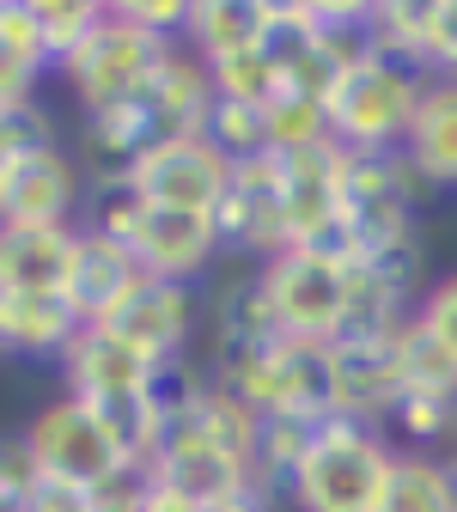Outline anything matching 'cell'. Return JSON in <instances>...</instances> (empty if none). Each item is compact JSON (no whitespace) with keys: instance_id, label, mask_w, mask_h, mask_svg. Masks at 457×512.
<instances>
[{"instance_id":"obj_35","label":"cell","mask_w":457,"mask_h":512,"mask_svg":"<svg viewBox=\"0 0 457 512\" xmlns=\"http://www.w3.org/2000/svg\"><path fill=\"white\" fill-rule=\"evenodd\" d=\"M202 512H275L256 488H244V494H226V500H214V506H202Z\"/></svg>"},{"instance_id":"obj_29","label":"cell","mask_w":457,"mask_h":512,"mask_svg":"<svg viewBox=\"0 0 457 512\" xmlns=\"http://www.w3.org/2000/svg\"><path fill=\"white\" fill-rule=\"evenodd\" d=\"M421 68L433 80H457V0H433L427 43H421Z\"/></svg>"},{"instance_id":"obj_27","label":"cell","mask_w":457,"mask_h":512,"mask_svg":"<svg viewBox=\"0 0 457 512\" xmlns=\"http://www.w3.org/2000/svg\"><path fill=\"white\" fill-rule=\"evenodd\" d=\"M0 43H7L13 55L37 61V68L49 74V43H43V25H37V0H0Z\"/></svg>"},{"instance_id":"obj_16","label":"cell","mask_w":457,"mask_h":512,"mask_svg":"<svg viewBox=\"0 0 457 512\" xmlns=\"http://www.w3.org/2000/svg\"><path fill=\"white\" fill-rule=\"evenodd\" d=\"M141 281H147V269L128 244H116L104 232H80L74 269H68V305L80 311V324H104Z\"/></svg>"},{"instance_id":"obj_23","label":"cell","mask_w":457,"mask_h":512,"mask_svg":"<svg viewBox=\"0 0 457 512\" xmlns=\"http://www.w3.org/2000/svg\"><path fill=\"white\" fill-rule=\"evenodd\" d=\"M110 13V0H37V25H43V43H49V61L61 68Z\"/></svg>"},{"instance_id":"obj_7","label":"cell","mask_w":457,"mask_h":512,"mask_svg":"<svg viewBox=\"0 0 457 512\" xmlns=\"http://www.w3.org/2000/svg\"><path fill=\"white\" fill-rule=\"evenodd\" d=\"M202 324H208V293L189 287V281H159V275H147L135 293L104 317V330L122 336L128 348H135L147 366H159V372H177L189 360V342H195Z\"/></svg>"},{"instance_id":"obj_8","label":"cell","mask_w":457,"mask_h":512,"mask_svg":"<svg viewBox=\"0 0 457 512\" xmlns=\"http://www.w3.org/2000/svg\"><path fill=\"white\" fill-rule=\"evenodd\" d=\"M214 232L226 263L238 256L244 269H263L269 256L287 250V196H281V159L275 153H256L232 165V183L214 208Z\"/></svg>"},{"instance_id":"obj_31","label":"cell","mask_w":457,"mask_h":512,"mask_svg":"<svg viewBox=\"0 0 457 512\" xmlns=\"http://www.w3.org/2000/svg\"><path fill=\"white\" fill-rule=\"evenodd\" d=\"M189 7H195V0H116V13H128L141 31L177 37V43H183V31H189Z\"/></svg>"},{"instance_id":"obj_12","label":"cell","mask_w":457,"mask_h":512,"mask_svg":"<svg viewBox=\"0 0 457 512\" xmlns=\"http://www.w3.org/2000/svg\"><path fill=\"white\" fill-rule=\"evenodd\" d=\"M135 183L153 208H183V214H214L226 183H232V159L208 141V135H183L165 141L159 153H147L135 165Z\"/></svg>"},{"instance_id":"obj_34","label":"cell","mask_w":457,"mask_h":512,"mask_svg":"<svg viewBox=\"0 0 457 512\" xmlns=\"http://www.w3.org/2000/svg\"><path fill=\"white\" fill-rule=\"evenodd\" d=\"M31 512H92V506H86V494H74V488H43V494L31 500Z\"/></svg>"},{"instance_id":"obj_1","label":"cell","mask_w":457,"mask_h":512,"mask_svg":"<svg viewBox=\"0 0 457 512\" xmlns=\"http://www.w3.org/2000/svg\"><path fill=\"white\" fill-rule=\"evenodd\" d=\"M427 86L433 74L421 61L372 49L330 86V141L342 153H403Z\"/></svg>"},{"instance_id":"obj_33","label":"cell","mask_w":457,"mask_h":512,"mask_svg":"<svg viewBox=\"0 0 457 512\" xmlns=\"http://www.w3.org/2000/svg\"><path fill=\"white\" fill-rule=\"evenodd\" d=\"M141 512H202V506L183 500L177 488H165V482H153V476H147V488H141Z\"/></svg>"},{"instance_id":"obj_15","label":"cell","mask_w":457,"mask_h":512,"mask_svg":"<svg viewBox=\"0 0 457 512\" xmlns=\"http://www.w3.org/2000/svg\"><path fill=\"white\" fill-rule=\"evenodd\" d=\"M80 330L68 293H0V360H61Z\"/></svg>"},{"instance_id":"obj_24","label":"cell","mask_w":457,"mask_h":512,"mask_svg":"<svg viewBox=\"0 0 457 512\" xmlns=\"http://www.w3.org/2000/svg\"><path fill=\"white\" fill-rule=\"evenodd\" d=\"M43 464L31 452L25 427H0V512H31V500L43 494Z\"/></svg>"},{"instance_id":"obj_28","label":"cell","mask_w":457,"mask_h":512,"mask_svg":"<svg viewBox=\"0 0 457 512\" xmlns=\"http://www.w3.org/2000/svg\"><path fill=\"white\" fill-rule=\"evenodd\" d=\"M415 324L451 354V366H457V269L451 275H433V287H427V299H421V311H415Z\"/></svg>"},{"instance_id":"obj_14","label":"cell","mask_w":457,"mask_h":512,"mask_svg":"<svg viewBox=\"0 0 457 512\" xmlns=\"http://www.w3.org/2000/svg\"><path fill=\"white\" fill-rule=\"evenodd\" d=\"M80 226H0V293H68Z\"/></svg>"},{"instance_id":"obj_36","label":"cell","mask_w":457,"mask_h":512,"mask_svg":"<svg viewBox=\"0 0 457 512\" xmlns=\"http://www.w3.org/2000/svg\"><path fill=\"white\" fill-rule=\"evenodd\" d=\"M445 464H451V476H457V445H451V452H445Z\"/></svg>"},{"instance_id":"obj_5","label":"cell","mask_w":457,"mask_h":512,"mask_svg":"<svg viewBox=\"0 0 457 512\" xmlns=\"http://www.w3.org/2000/svg\"><path fill=\"white\" fill-rule=\"evenodd\" d=\"M263 287L275 305V324L293 342H336L348 330V293H354V263L317 250H281L263 263Z\"/></svg>"},{"instance_id":"obj_32","label":"cell","mask_w":457,"mask_h":512,"mask_svg":"<svg viewBox=\"0 0 457 512\" xmlns=\"http://www.w3.org/2000/svg\"><path fill=\"white\" fill-rule=\"evenodd\" d=\"M141 488H147V470H122L116 482H104L98 494H86L92 512H141Z\"/></svg>"},{"instance_id":"obj_26","label":"cell","mask_w":457,"mask_h":512,"mask_svg":"<svg viewBox=\"0 0 457 512\" xmlns=\"http://www.w3.org/2000/svg\"><path fill=\"white\" fill-rule=\"evenodd\" d=\"M49 141H61L55 135V122H49V110L43 104H31V110H13V116H0V177H7L25 153H37V147H49Z\"/></svg>"},{"instance_id":"obj_2","label":"cell","mask_w":457,"mask_h":512,"mask_svg":"<svg viewBox=\"0 0 457 512\" xmlns=\"http://www.w3.org/2000/svg\"><path fill=\"white\" fill-rule=\"evenodd\" d=\"M390 464H397V439L384 427L330 415L287 482V506L293 512H378Z\"/></svg>"},{"instance_id":"obj_18","label":"cell","mask_w":457,"mask_h":512,"mask_svg":"<svg viewBox=\"0 0 457 512\" xmlns=\"http://www.w3.org/2000/svg\"><path fill=\"white\" fill-rule=\"evenodd\" d=\"M263 25H269V0H195L183 43L202 61H226L263 43Z\"/></svg>"},{"instance_id":"obj_3","label":"cell","mask_w":457,"mask_h":512,"mask_svg":"<svg viewBox=\"0 0 457 512\" xmlns=\"http://www.w3.org/2000/svg\"><path fill=\"white\" fill-rule=\"evenodd\" d=\"M171 43L177 37H153V31H141L128 13H104V25L61 61V80H68V92H74V104L86 110V116H110V110H122V104H135V98H147L153 92V80H159V68H165V55H171Z\"/></svg>"},{"instance_id":"obj_22","label":"cell","mask_w":457,"mask_h":512,"mask_svg":"<svg viewBox=\"0 0 457 512\" xmlns=\"http://www.w3.org/2000/svg\"><path fill=\"white\" fill-rule=\"evenodd\" d=\"M208 68H214V92L232 98V104H250V110H269V104L281 98V86H287L263 43H256V49H238V55H226V61H208Z\"/></svg>"},{"instance_id":"obj_19","label":"cell","mask_w":457,"mask_h":512,"mask_svg":"<svg viewBox=\"0 0 457 512\" xmlns=\"http://www.w3.org/2000/svg\"><path fill=\"white\" fill-rule=\"evenodd\" d=\"M384 433L403 445V452H451L457 445V391H439V384H409L403 403L390 409Z\"/></svg>"},{"instance_id":"obj_17","label":"cell","mask_w":457,"mask_h":512,"mask_svg":"<svg viewBox=\"0 0 457 512\" xmlns=\"http://www.w3.org/2000/svg\"><path fill=\"white\" fill-rule=\"evenodd\" d=\"M403 159L421 171L427 189H457V80H433L421 110H415V128L403 141Z\"/></svg>"},{"instance_id":"obj_10","label":"cell","mask_w":457,"mask_h":512,"mask_svg":"<svg viewBox=\"0 0 457 512\" xmlns=\"http://www.w3.org/2000/svg\"><path fill=\"white\" fill-rule=\"evenodd\" d=\"M281 342L263 269H238L208 293V378H232Z\"/></svg>"},{"instance_id":"obj_4","label":"cell","mask_w":457,"mask_h":512,"mask_svg":"<svg viewBox=\"0 0 457 512\" xmlns=\"http://www.w3.org/2000/svg\"><path fill=\"white\" fill-rule=\"evenodd\" d=\"M25 439L43 464V482L49 488H74V494H98L104 482H116L122 470H141L122 458V445L110 439V427L80 403L61 391L55 403H43L31 421H25Z\"/></svg>"},{"instance_id":"obj_6","label":"cell","mask_w":457,"mask_h":512,"mask_svg":"<svg viewBox=\"0 0 457 512\" xmlns=\"http://www.w3.org/2000/svg\"><path fill=\"white\" fill-rule=\"evenodd\" d=\"M433 189L403 153H348V189H342V220L360 250L415 238L427 220Z\"/></svg>"},{"instance_id":"obj_25","label":"cell","mask_w":457,"mask_h":512,"mask_svg":"<svg viewBox=\"0 0 457 512\" xmlns=\"http://www.w3.org/2000/svg\"><path fill=\"white\" fill-rule=\"evenodd\" d=\"M202 135L238 165V159H256L269 153V110H250V104H232V98H214V116Z\"/></svg>"},{"instance_id":"obj_13","label":"cell","mask_w":457,"mask_h":512,"mask_svg":"<svg viewBox=\"0 0 457 512\" xmlns=\"http://www.w3.org/2000/svg\"><path fill=\"white\" fill-rule=\"evenodd\" d=\"M135 256L141 269L159 275V281H189L202 287V275L220 263V232H214V214H183V208H147L141 232H135Z\"/></svg>"},{"instance_id":"obj_30","label":"cell","mask_w":457,"mask_h":512,"mask_svg":"<svg viewBox=\"0 0 457 512\" xmlns=\"http://www.w3.org/2000/svg\"><path fill=\"white\" fill-rule=\"evenodd\" d=\"M37 86H43V68L25 55H13L7 43H0V116H13V110H31L37 104Z\"/></svg>"},{"instance_id":"obj_9","label":"cell","mask_w":457,"mask_h":512,"mask_svg":"<svg viewBox=\"0 0 457 512\" xmlns=\"http://www.w3.org/2000/svg\"><path fill=\"white\" fill-rule=\"evenodd\" d=\"M92 171L74 147H37L0 177V226H80L86 220Z\"/></svg>"},{"instance_id":"obj_20","label":"cell","mask_w":457,"mask_h":512,"mask_svg":"<svg viewBox=\"0 0 457 512\" xmlns=\"http://www.w3.org/2000/svg\"><path fill=\"white\" fill-rule=\"evenodd\" d=\"M378 512H457L451 464L439 452H403V445H397V464H390Z\"/></svg>"},{"instance_id":"obj_21","label":"cell","mask_w":457,"mask_h":512,"mask_svg":"<svg viewBox=\"0 0 457 512\" xmlns=\"http://www.w3.org/2000/svg\"><path fill=\"white\" fill-rule=\"evenodd\" d=\"M147 208L153 202L141 196L135 171H98L92 189H86V220H80V232H104V238H116V244L135 250V232H141Z\"/></svg>"},{"instance_id":"obj_11","label":"cell","mask_w":457,"mask_h":512,"mask_svg":"<svg viewBox=\"0 0 457 512\" xmlns=\"http://www.w3.org/2000/svg\"><path fill=\"white\" fill-rule=\"evenodd\" d=\"M330 372H336V415L384 427L390 409L403 403V330L390 336H342L330 342Z\"/></svg>"}]
</instances>
